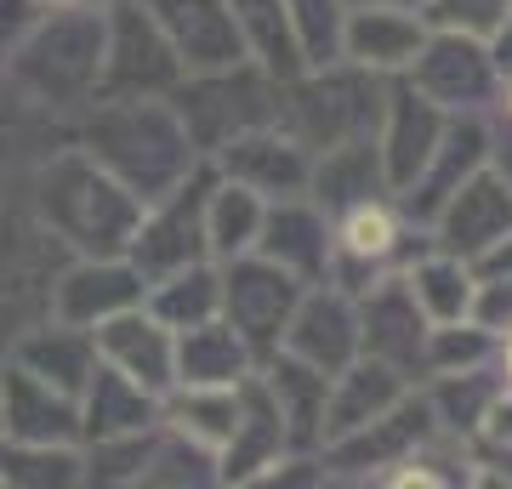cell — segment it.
I'll list each match as a JSON object with an SVG mask.
<instances>
[{"label": "cell", "instance_id": "6da1fadb", "mask_svg": "<svg viewBox=\"0 0 512 489\" xmlns=\"http://www.w3.org/2000/svg\"><path fill=\"white\" fill-rule=\"evenodd\" d=\"M69 143L86 148L143 205L160 200L165 188H177L205 160L171 109V97H92L69 120Z\"/></svg>", "mask_w": 512, "mask_h": 489}, {"label": "cell", "instance_id": "7a4b0ae2", "mask_svg": "<svg viewBox=\"0 0 512 489\" xmlns=\"http://www.w3.org/2000/svg\"><path fill=\"white\" fill-rule=\"evenodd\" d=\"M35 211L69 256H126L131 228L143 217V200L120 188L86 148H52L40 165H29L18 182H6Z\"/></svg>", "mask_w": 512, "mask_h": 489}, {"label": "cell", "instance_id": "3957f363", "mask_svg": "<svg viewBox=\"0 0 512 489\" xmlns=\"http://www.w3.org/2000/svg\"><path fill=\"white\" fill-rule=\"evenodd\" d=\"M6 80L35 103V109L74 120L97 97L103 80V12H74V6H46L35 29L6 57Z\"/></svg>", "mask_w": 512, "mask_h": 489}, {"label": "cell", "instance_id": "277c9868", "mask_svg": "<svg viewBox=\"0 0 512 489\" xmlns=\"http://www.w3.org/2000/svg\"><path fill=\"white\" fill-rule=\"evenodd\" d=\"M382 103H387V80L348 63V57L302 63L296 74L279 80V126L291 131L308 154L376 137Z\"/></svg>", "mask_w": 512, "mask_h": 489}, {"label": "cell", "instance_id": "5b68a950", "mask_svg": "<svg viewBox=\"0 0 512 489\" xmlns=\"http://www.w3.org/2000/svg\"><path fill=\"white\" fill-rule=\"evenodd\" d=\"M171 109H177V120L188 126L194 148L211 160L222 143H234L245 131L279 126V74H268L262 63H251V57L222 63V69H194V74L177 80Z\"/></svg>", "mask_w": 512, "mask_h": 489}, {"label": "cell", "instance_id": "8992f818", "mask_svg": "<svg viewBox=\"0 0 512 489\" xmlns=\"http://www.w3.org/2000/svg\"><path fill=\"white\" fill-rule=\"evenodd\" d=\"M69 251L29 205L6 188L0 194V353L29 325L52 319V290Z\"/></svg>", "mask_w": 512, "mask_h": 489}, {"label": "cell", "instance_id": "52a82bcc", "mask_svg": "<svg viewBox=\"0 0 512 489\" xmlns=\"http://www.w3.org/2000/svg\"><path fill=\"white\" fill-rule=\"evenodd\" d=\"M330 234H336V251H330L325 279L336 290H348V296L370 290L387 273H399L427 245V228H416V222L404 217L393 194H376V200H359L348 211H336Z\"/></svg>", "mask_w": 512, "mask_h": 489}, {"label": "cell", "instance_id": "ba28073f", "mask_svg": "<svg viewBox=\"0 0 512 489\" xmlns=\"http://www.w3.org/2000/svg\"><path fill=\"white\" fill-rule=\"evenodd\" d=\"M183 63L171 52L165 29L143 0H109L103 6V80L97 97H171L183 80Z\"/></svg>", "mask_w": 512, "mask_h": 489}, {"label": "cell", "instance_id": "9c48e42d", "mask_svg": "<svg viewBox=\"0 0 512 489\" xmlns=\"http://www.w3.org/2000/svg\"><path fill=\"white\" fill-rule=\"evenodd\" d=\"M211 182H217V165L200 160L177 188H165L160 200L143 205L126 245V262L143 273V285L171 268L205 262V194H211Z\"/></svg>", "mask_w": 512, "mask_h": 489}, {"label": "cell", "instance_id": "30bf717a", "mask_svg": "<svg viewBox=\"0 0 512 489\" xmlns=\"http://www.w3.org/2000/svg\"><path fill=\"white\" fill-rule=\"evenodd\" d=\"M433 427H439V421H433V410L421 399V387H410L387 416H376V421H365V427H353V433L319 444L330 484H376L382 489L387 472L399 467V461H410Z\"/></svg>", "mask_w": 512, "mask_h": 489}, {"label": "cell", "instance_id": "8fae6325", "mask_svg": "<svg viewBox=\"0 0 512 489\" xmlns=\"http://www.w3.org/2000/svg\"><path fill=\"white\" fill-rule=\"evenodd\" d=\"M404 80H410L427 103H439L444 114H484L495 86H501V69H495V57H490V40L427 29L421 52L410 57V69H404Z\"/></svg>", "mask_w": 512, "mask_h": 489}, {"label": "cell", "instance_id": "7c38bea8", "mask_svg": "<svg viewBox=\"0 0 512 489\" xmlns=\"http://www.w3.org/2000/svg\"><path fill=\"white\" fill-rule=\"evenodd\" d=\"M217 268H222V319L245 336V347L262 364L279 347V336H285V319H291L296 296H302V279H291L285 268H274L256 251L217 262Z\"/></svg>", "mask_w": 512, "mask_h": 489}, {"label": "cell", "instance_id": "4fadbf2b", "mask_svg": "<svg viewBox=\"0 0 512 489\" xmlns=\"http://www.w3.org/2000/svg\"><path fill=\"white\" fill-rule=\"evenodd\" d=\"M353 302H359V353L393 364V370L410 376V381H421L433 319L416 308L410 285H404L399 273H387V279H376L370 290H359Z\"/></svg>", "mask_w": 512, "mask_h": 489}, {"label": "cell", "instance_id": "5bb4252c", "mask_svg": "<svg viewBox=\"0 0 512 489\" xmlns=\"http://www.w3.org/2000/svg\"><path fill=\"white\" fill-rule=\"evenodd\" d=\"M507 228H512V182L501 177V171H490V160H484L473 177L433 211L427 245H439V251L461 256V262H478Z\"/></svg>", "mask_w": 512, "mask_h": 489}, {"label": "cell", "instance_id": "9a60e30c", "mask_svg": "<svg viewBox=\"0 0 512 489\" xmlns=\"http://www.w3.org/2000/svg\"><path fill=\"white\" fill-rule=\"evenodd\" d=\"M279 347H285V353H296V359H308L313 370L336 376L342 364L359 359V302H353L348 290H336L330 279L302 285L291 319H285Z\"/></svg>", "mask_w": 512, "mask_h": 489}, {"label": "cell", "instance_id": "2e32d148", "mask_svg": "<svg viewBox=\"0 0 512 489\" xmlns=\"http://www.w3.org/2000/svg\"><path fill=\"white\" fill-rule=\"evenodd\" d=\"M421 40H427V23H421L416 6H404V0H359L342 12V40H336V57H348L359 69L393 74L410 69V57L421 52Z\"/></svg>", "mask_w": 512, "mask_h": 489}, {"label": "cell", "instance_id": "e0dca14e", "mask_svg": "<svg viewBox=\"0 0 512 489\" xmlns=\"http://www.w3.org/2000/svg\"><path fill=\"white\" fill-rule=\"evenodd\" d=\"M279 455H291V438H285V421H279L268 387L256 376L239 381V416L217 444V489H256L279 467Z\"/></svg>", "mask_w": 512, "mask_h": 489}, {"label": "cell", "instance_id": "ac0fdd59", "mask_svg": "<svg viewBox=\"0 0 512 489\" xmlns=\"http://www.w3.org/2000/svg\"><path fill=\"white\" fill-rule=\"evenodd\" d=\"M217 177L251 188L262 200H291V194H308V171H313V154L296 143L285 126H256L234 143H222L211 154Z\"/></svg>", "mask_w": 512, "mask_h": 489}, {"label": "cell", "instance_id": "d6986e66", "mask_svg": "<svg viewBox=\"0 0 512 489\" xmlns=\"http://www.w3.org/2000/svg\"><path fill=\"white\" fill-rule=\"evenodd\" d=\"M484 160H490V120H484V114H450L439 148L427 154V165H421L416 177H410V188H399L393 200H399V211L416 222V228H427L433 211H439Z\"/></svg>", "mask_w": 512, "mask_h": 489}, {"label": "cell", "instance_id": "ffe728a7", "mask_svg": "<svg viewBox=\"0 0 512 489\" xmlns=\"http://www.w3.org/2000/svg\"><path fill=\"white\" fill-rule=\"evenodd\" d=\"M444 126H450V114L439 103H427L404 74L387 80V103H382V120H376V154H382V171H387V188L393 194L410 188V177L439 148Z\"/></svg>", "mask_w": 512, "mask_h": 489}, {"label": "cell", "instance_id": "44dd1931", "mask_svg": "<svg viewBox=\"0 0 512 489\" xmlns=\"http://www.w3.org/2000/svg\"><path fill=\"white\" fill-rule=\"evenodd\" d=\"M143 273L126 256H69L52 290V319H69L80 330H97L103 319L143 302Z\"/></svg>", "mask_w": 512, "mask_h": 489}, {"label": "cell", "instance_id": "7402d4cb", "mask_svg": "<svg viewBox=\"0 0 512 489\" xmlns=\"http://www.w3.org/2000/svg\"><path fill=\"white\" fill-rule=\"evenodd\" d=\"M330 251H336V234H330V217L308 194H291V200H268L262 211V234H256V256H268L274 268H285L302 285H319L330 273Z\"/></svg>", "mask_w": 512, "mask_h": 489}, {"label": "cell", "instance_id": "603a6c76", "mask_svg": "<svg viewBox=\"0 0 512 489\" xmlns=\"http://www.w3.org/2000/svg\"><path fill=\"white\" fill-rule=\"evenodd\" d=\"M92 336H97V359L114 364L120 376H131L148 393H165L177 381V330H165L143 302L103 319Z\"/></svg>", "mask_w": 512, "mask_h": 489}, {"label": "cell", "instance_id": "cb8c5ba5", "mask_svg": "<svg viewBox=\"0 0 512 489\" xmlns=\"http://www.w3.org/2000/svg\"><path fill=\"white\" fill-rule=\"evenodd\" d=\"M0 438L80 444V404H74V393L0 359Z\"/></svg>", "mask_w": 512, "mask_h": 489}, {"label": "cell", "instance_id": "d4e9b609", "mask_svg": "<svg viewBox=\"0 0 512 489\" xmlns=\"http://www.w3.org/2000/svg\"><path fill=\"white\" fill-rule=\"evenodd\" d=\"M154 23L165 29L171 52L188 74L194 69H222V63H239L245 57V40H239L234 18H228V0H143Z\"/></svg>", "mask_w": 512, "mask_h": 489}, {"label": "cell", "instance_id": "484cf974", "mask_svg": "<svg viewBox=\"0 0 512 489\" xmlns=\"http://www.w3.org/2000/svg\"><path fill=\"white\" fill-rule=\"evenodd\" d=\"M256 381L268 387L291 450H319L325 444V399H330V376L313 370L308 359H296L285 347H274L268 359L256 364Z\"/></svg>", "mask_w": 512, "mask_h": 489}, {"label": "cell", "instance_id": "4316f807", "mask_svg": "<svg viewBox=\"0 0 512 489\" xmlns=\"http://www.w3.org/2000/svg\"><path fill=\"white\" fill-rule=\"evenodd\" d=\"M0 359L29 370V376H40V381H52V387H63V393H80L86 376L97 370V336L80 330V325H69V319H40V325L23 330Z\"/></svg>", "mask_w": 512, "mask_h": 489}, {"label": "cell", "instance_id": "83f0119b", "mask_svg": "<svg viewBox=\"0 0 512 489\" xmlns=\"http://www.w3.org/2000/svg\"><path fill=\"white\" fill-rule=\"evenodd\" d=\"M410 387H416L410 376H399V370L382 364V359H365V353L353 364H342V370L330 376V399H325V444L353 433V427H365V421H376V416H387Z\"/></svg>", "mask_w": 512, "mask_h": 489}, {"label": "cell", "instance_id": "f1b7e54d", "mask_svg": "<svg viewBox=\"0 0 512 489\" xmlns=\"http://www.w3.org/2000/svg\"><path fill=\"white\" fill-rule=\"evenodd\" d=\"M80 404V438H109V433H143L160 421V393L137 387L131 376H120L114 364L97 359V370L86 376V387L74 393Z\"/></svg>", "mask_w": 512, "mask_h": 489}, {"label": "cell", "instance_id": "f546056e", "mask_svg": "<svg viewBox=\"0 0 512 489\" xmlns=\"http://www.w3.org/2000/svg\"><path fill=\"white\" fill-rule=\"evenodd\" d=\"M256 376V353L228 319L177 330V381L171 387H239Z\"/></svg>", "mask_w": 512, "mask_h": 489}, {"label": "cell", "instance_id": "4dcf8cb0", "mask_svg": "<svg viewBox=\"0 0 512 489\" xmlns=\"http://www.w3.org/2000/svg\"><path fill=\"white\" fill-rule=\"evenodd\" d=\"M376 194H393L387 188V171H382V154H376V137H359V143H342V148H325L313 154V171H308V200L336 217L359 200H376Z\"/></svg>", "mask_w": 512, "mask_h": 489}, {"label": "cell", "instance_id": "1f68e13d", "mask_svg": "<svg viewBox=\"0 0 512 489\" xmlns=\"http://www.w3.org/2000/svg\"><path fill=\"white\" fill-rule=\"evenodd\" d=\"M69 143V120L35 109L6 74H0V188L18 182L29 165H40L52 148Z\"/></svg>", "mask_w": 512, "mask_h": 489}, {"label": "cell", "instance_id": "d6a6232c", "mask_svg": "<svg viewBox=\"0 0 512 489\" xmlns=\"http://www.w3.org/2000/svg\"><path fill=\"white\" fill-rule=\"evenodd\" d=\"M143 308L165 330H194L205 319H222V268L205 256V262H188V268H171L160 279H148Z\"/></svg>", "mask_w": 512, "mask_h": 489}, {"label": "cell", "instance_id": "836d02e7", "mask_svg": "<svg viewBox=\"0 0 512 489\" xmlns=\"http://www.w3.org/2000/svg\"><path fill=\"white\" fill-rule=\"evenodd\" d=\"M399 279L410 285V296H416V308L433 319V325H450V319H467V308H473V285L478 273L473 262H461V256L439 251V245H421L410 262L399 268Z\"/></svg>", "mask_w": 512, "mask_h": 489}, {"label": "cell", "instance_id": "e575fe53", "mask_svg": "<svg viewBox=\"0 0 512 489\" xmlns=\"http://www.w3.org/2000/svg\"><path fill=\"white\" fill-rule=\"evenodd\" d=\"M501 364H478V370H444V376H421V399H427V410H433V421H439L444 433L456 438H473V427L484 421V410H490V399L501 393Z\"/></svg>", "mask_w": 512, "mask_h": 489}, {"label": "cell", "instance_id": "d590c367", "mask_svg": "<svg viewBox=\"0 0 512 489\" xmlns=\"http://www.w3.org/2000/svg\"><path fill=\"white\" fill-rule=\"evenodd\" d=\"M262 211H268L262 194H251V188L217 177L211 182V194H205V256H211V262H234V256L256 251Z\"/></svg>", "mask_w": 512, "mask_h": 489}, {"label": "cell", "instance_id": "8d00e7d4", "mask_svg": "<svg viewBox=\"0 0 512 489\" xmlns=\"http://www.w3.org/2000/svg\"><path fill=\"white\" fill-rule=\"evenodd\" d=\"M228 18H234L239 40H245V57L262 63L268 74H296L302 69V46H296L291 12L285 0H228Z\"/></svg>", "mask_w": 512, "mask_h": 489}, {"label": "cell", "instance_id": "74e56055", "mask_svg": "<svg viewBox=\"0 0 512 489\" xmlns=\"http://www.w3.org/2000/svg\"><path fill=\"white\" fill-rule=\"evenodd\" d=\"M137 489H217V450L160 421L154 438H148V461Z\"/></svg>", "mask_w": 512, "mask_h": 489}, {"label": "cell", "instance_id": "f35d334b", "mask_svg": "<svg viewBox=\"0 0 512 489\" xmlns=\"http://www.w3.org/2000/svg\"><path fill=\"white\" fill-rule=\"evenodd\" d=\"M0 489H80V444L0 438Z\"/></svg>", "mask_w": 512, "mask_h": 489}, {"label": "cell", "instance_id": "ab89813d", "mask_svg": "<svg viewBox=\"0 0 512 489\" xmlns=\"http://www.w3.org/2000/svg\"><path fill=\"white\" fill-rule=\"evenodd\" d=\"M239 416V387H165L160 393V421L177 427V433L200 438L217 450L228 427Z\"/></svg>", "mask_w": 512, "mask_h": 489}, {"label": "cell", "instance_id": "60d3db41", "mask_svg": "<svg viewBox=\"0 0 512 489\" xmlns=\"http://www.w3.org/2000/svg\"><path fill=\"white\" fill-rule=\"evenodd\" d=\"M154 427H160V421H154ZM154 427H143V433L80 438V489H137Z\"/></svg>", "mask_w": 512, "mask_h": 489}, {"label": "cell", "instance_id": "b9f144b4", "mask_svg": "<svg viewBox=\"0 0 512 489\" xmlns=\"http://www.w3.org/2000/svg\"><path fill=\"white\" fill-rule=\"evenodd\" d=\"M501 359V336L478 330L473 319H450V325L427 330V364L421 376H444V370H478V364Z\"/></svg>", "mask_w": 512, "mask_h": 489}, {"label": "cell", "instance_id": "7bdbcfd3", "mask_svg": "<svg viewBox=\"0 0 512 489\" xmlns=\"http://www.w3.org/2000/svg\"><path fill=\"white\" fill-rule=\"evenodd\" d=\"M285 12H291L302 63H330V57H336V40H342V12H348V0H285Z\"/></svg>", "mask_w": 512, "mask_h": 489}, {"label": "cell", "instance_id": "ee69618b", "mask_svg": "<svg viewBox=\"0 0 512 489\" xmlns=\"http://www.w3.org/2000/svg\"><path fill=\"white\" fill-rule=\"evenodd\" d=\"M512 0H421L416 12L427 29H450V35H473V40H490L501 29Z\"/></svg>", "mask_w": 512, "mask_h": 489}, {"label": "cell", "instance_id": "f6af8a7d", "mask_svg": "<svg viewBox=\"0 0 512 489\" xmlns=\"http://www.w3.org/2000/svg\"><path fill=\"white\" fill-rule=\"evenodd\" d=\"M478 330H490V336H507L512 330V279H495V273H478L473 285V308H467Z\"/></svg>", "mask_w": 512, "mask_h": 489}, {"label": "cell", "instance_id": "bcb514c9", "mask_svg": "<svg viewBox=\"0 0 512 489\" xmlns=\"http://www.w3.org/2000/svg\"><path fill=\"white\" fill-rule=\"evenodd\" d=\"M473 455H495V450H512V381H501V393L490 399L484 421L473 427Z\"/></svg>", "mask_w": 512, "mask_h": 489}, {"label": "cell", "instance_id": "7dc6e473", "mask_svg": "<svg viewBox=\"0 0 512 489\" xmlns=\"http://www.w3.org/2000/svg\"><path fill=\"white\" fill-rule=\"evenodd\" d=\"M40 12H46L40 0H0V69H6V57L18 52V40L35 29Z\"/></svg>", "mask_w": 512, "mask_h": 489}, {"label": "cell", "instance_id": "c3c4849f", "mask_svg": "<svg viewBox=\"0 0 512 489\" xmlns=\"http://www.w3.org/2000/svg\"><path fill=\"white\" fill-rule=\"evenodd\" d=\"M473 273H495V279H512V228H507L501 239H495V245H490L484 256H478Z\"/></svg>", "mask_w": 512, "mask_h": 489}, {"label": "cell", "instance_id": "681fc988", "mask_svg": "<svg viewBox=\"0 0 512 489\" xmlns=\"http://www.w3.org/2000/svg\"><path fill=\"white\" fill-rule=\"evenodd\" d=\"M490 171L512 182V126H490Z\"/></svg>", "mask_w": 512, "mask_h": 489}, {"label": "cell", "instance_id": "f907efd6", "mask_svg": "<svg viewBox=\"0 0 512 489\" xmlns=\"http://www.w3.org/2000/svg\"><path fill=\"white\" fill-rule=\"evenodd\" d=\"M490 57L501 74H512V6H507V18H501V29L490 35Z\"/></svg>", "mask_w": 512, "mask_h": 489}, {"label": "cell", "instance_id": "816d5d0a", "mask_svg": "<svg viewBox=\"0 0 512 489\" xmlns=\"http://www.w3.org/2000/svg\"><path fill=\"white\" fill-rule=\"evenodd\" d=\"M484 120H490V126H512V74H501V86H495Z\"/></svg>", "mask_w": 512, "mask_h": 489}, {"label": "cell", "instance_id": "f5cc1de1", "mask_svg": "<svg viewBox=\"0 0 512 489\" xmlns=\"http://www.w3.org/2000/svg\"><path fill=\"white\" fill-rule=\"evenodd\" d=\"M40 6H74V12H103L109 0H40Z\"/></svg>", "mask_w": 512, "mask_h": 489}, {"label": "cell", "instance_id": "db71d44e", "mask_svg": "<svg viewBox=\"0 0 512 489\" xmlns=\"http://www.w3.org/2000/svg\"><path fill=\"white\" fill-rule=\"evenodd\" d=\"M495 364H501V376L512 381V330H507V336H501V359H495Z\"/></svg>", "mask_w": 512, "mask_h": 489}, {"label": "cell", "instance_id": "11a10c76", "mask_svg": "<svg viewBox=\"0 0 512 489\" xmlns=\"http://www.w3.org/2000/svg\"><path fill=\"white\" fill-rule=\"evenodd\" d=\"M404 6H421V0H404Z\"/></svg>", "mask_w": 512, "mask_h": 489}, {"label": "cell", "instance_id": "9f6ffc18", "mask_svg": "<svg viewBox=\"0 0 512 489\" xmlns=\"http://www.w3.org/2000/svg\"><path fill=\"white\" fill-rule=\"evenodd\" d=\"M348 6H359V0H348Z\"/></svg>", "mask_w": 512, "mask_h": 489}, {"label": "cell", "instance_id": "6f0895ef", "mask_svg": "<svg viewBox=\"0 0 512 489\" xmlns=\"http://www.w3.org/2000/svg\"><path fill=\"white\" fill-rule=\"evenodd\" d=\"M0 194H6V188H0Z\"/></svg>", "mask_w": 512, "mask_h": 489}]
</instances>
